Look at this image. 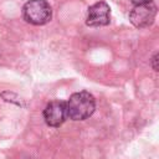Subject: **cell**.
<instances>
[{
    "label": "cell",
    "instance_id": "obj_6",
    "mask_svg": "<svg viewBox=\"0 0 159 159\" xmlns=\"http://www.w3.org/2000/svg\"><path fill=\"white\" fill-rule=\"evenodd\" d=\"M152 66L154 71H158V53H155L152 58Z\"/></svg>",
    "mask_w": 159,
    "mask_h": 159
},
{
    "label": "cell",
    "instance_id": "obj_5",
    "mask_svg": "<svg viewBox=\"0 0 159 159\" xmlns=\"http://www.w3.org/2000/svg\"><path fill=\"white\" fill-rule=\"evenodd\" d=\"M67 118L66 102L62 101H52L50 102L43 111V119L47 125L57 128L60 127Z\"/></svg>",
    "mask_w": 159,
    "mask_h": 159
},
{
    "label": "cell",
    "instance_id": "obj_1",
    "mask_svg": "<svg viewBox=\"0 0 159 159\" xmlns=\"http://www.w3.org/2000/svg\"><path fill=\"white\" fill-rule=\"evenodd\" d=\"M67 118L72 120H83L91 117L96 109L94 97L86 91L73 93L66 102Z\"/></svg>",
    "mask_w": 159,
    "mask_h": 159
},
{
    "label": "cell",
    "instance_id": "obj_2",
    "mask_svg": "<svg viewBox=\"0 0 159 159\" xmlns=\"http://www.w3.org/2000/svg\"><path fill=\"white\" fill-rule=\"evenodd\" d=\"M24 19L32 25H45L52 17V9L46 0H29L22 7Z\"/></svg>",
    "mask_w": 159,
    "mask_h": 159
},
{
    "label": "cell",
    "instance_id": "obj_4",
    "mask_svg": "<svg viewBox=\"0 0 159 159\" xmlns=\"http://www.w3.org/2000/svg\"><path fill=\"white\" fill-rule=\"evenodd\" d=\"M111 21V10L107 2L98 1L88 7L86 24L92 27L106 26Z\"/></svg>",
    "mask_w": 159,
    "mask_h": 159
},
{
    "label": "cell",
    "instance_id": "obj_3",
    "mask_svg": "<svg viewBox=\"0 0 159 159\" xmlns=\"http://www.w3.org/2000/svg\"><path fill=\"white\" fill-rule=\"evenodd\" d=\"M155 15H157V6L154 4L149 2L143 5H135L129 12V20L135 27L143 29L150 26L154 22Z\"/></svg>",
    "mask_w": 159,
    "mask_h": 159
},
{
    "label": "cell",
    "instance_id": "obj_7",
    "mask_svg": "<svg viewBox=\"0 0 159 159\" xmlns=\"http://www.w3.org/2000/svg\"><path fill=\"white\" fill-rule=\"evenodd\" d=\"M153 0H132V2L134 5H143V4H149L152 2Z\"/></svg>",
    "mask_w": 159,
    "mask_h": 159
}]
</instances>
